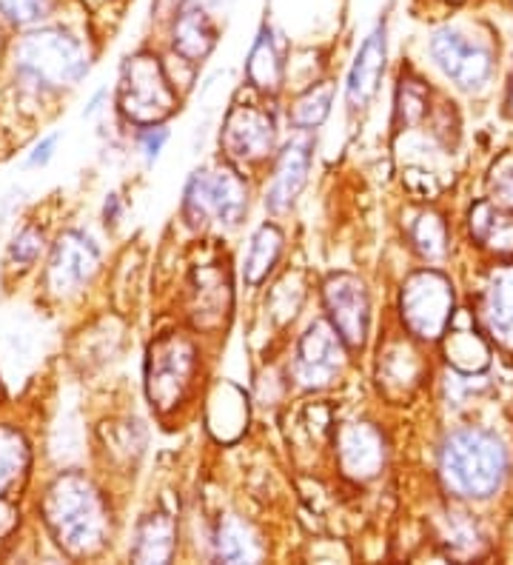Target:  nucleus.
<instances>
[{"label": "nucleus", "instance_id": "1", "mask_svg": "<svg viewBox=\"0 0 513 565\" xmlns=\"http://www.w3.org/2000/svg\"><path fill=\"white\" fill-rule=\"evenodd\" d=\"M43 518L57 545L72 557H89L106 543L109 511L89 477H57L43 500Z\"/></svg>", "mask_w": 513, "mask_h": 565}, {"label": "nucleus", "instance_id": "2", "mask_svg": "<svg viewBox=\"0 0 513 565\" xmlns=\"http://www.w3.org/2000/svg\"><path fill=\"white\" fill-rule=\"evenodd\" d=\"M507 475V451L496 435L482 428H457L439 448V477L457 497H491Z\"/></svg>", "mask_w": 513, "mask_h": 565}, {"label": "nucleus", "instance_id": "3", "mask_svg": "<svg viewBox=\"0 0 513 565\" xmlns=\"http://www.w3.org/2000/svg\"><path fill=\"white\" fill-rule=\"evenodd\" d=\"M86 72H89L86 49L63 29H38L14 46V75L34 89L75 86Z\"/></svg>", "mask_w": 513, "mask_h": 565}, {"label": "nucleus", "instance_id": "4", "mask_svg": "<svg viewBox=\"0 0 513 565\" xmlns=\"http://www.w3.org/2000/svg\"><path fill=\"white\" fill-rule=\"evenodd\" d=\"M183 221L192 228L214 226L237 228L248 214V183L243 174L217 166V169H197L189 178L183 192Z\"/></svg>", "mask_w": 513, "mask_h": 565}, {"label": "nucleus", "instance_id": "5", "mask_svg": "<svg viewBox=\"0 0 513 565\" xmlns=\"http://www.w3.org/2000/svg\"><path fill=\"white\" fill-rule=\"evenodd\" d=\"M200 354L192 338L185 334H165L151 343L146 360V394L151 408L169 414L189 401L197 386Z\"/></svg>", "mask_w": 513, "mask_h": 565}, {"label": "nucleus", "instance_id": "6", "mask_svg": "<svg viewBox=\"0 0 513 565\" xmlns=\"http://www.w3.org/2000/svg\"><path fill=\"white\" fill-rule=\"evenodd\" d=\"M180 97L171 86L169 72L151 52L126 57L117 86V106L137 126H154L180 109Z\"/></svg>", "mask_w": 513, "mask_h": 565}, {"label": "nucleus", "instance_id": "7", "mask_svg": "<svg viewBox=\"0 0 513 565\" xmlns=\"http://www.w3.org/2000/svg\"><path fill=\"white\" fill-rule=\"evenodd\" d=\"M399 315L410 338L434 343L445 338L453 320V289L451 280L434 269H423L403 282L399 295Z\"/></svg>", "mask_w": 513, "mask_h": 565}, {"label": "nucleus", "instance_id": "8", "mask_svg": "<svg viewBox=\"0 0 513 565\" xmlns=\"http://www.w3.org/2000/svg\"><path fill=\"white\" fill-rule=\"evenodd\" d=\"M428 52H431L439 72L451 83H457L459 89H482L491 81V46L485 41L473 38L462 26H457V23H445V26L434 29L431 41H428Z\"/></svg>", "mask_w": 513, "mask_h": 565}, {"label": "nucleus", "instance_id": "9", "mask_svg": "<svg viewBox=\"0 0 513 565\" xmlns=\"http://www.w3.org/2000/svg\"><path fill=\"white\" fill-rule=\"evenodd\" d=\"M345 349L349 345L336 334L334 326L314 320L297 343L295 363H291V377L297 380V386L311 392L334 386L345 365Z\"/></svg>", "mask_w": 513, "mask_h": 565}, {"label": "nucleus", "instance_id": "10", "mask_svg": "<svg viewBox=\"0 0 513 565\" xmlns=\"http://www.w3.org/2000/svg\"><path fill=\"white\" fill-rule=\"evenodd\" d=\"M322 303L329 311V323L345 340L349 349H363L371 331V297L365 282L356 275L340 271L322 286Z\"/></svg>", "mask_w": 513, "mask_h": 565}, {"label": "nucleus", "instance_id": "11", "mask_svg": "<svg viewBox=\"0 0 513 565\" xmlns=\"http://www.w3.org/2000/svg\"><path fill=\"white\" fill-rule=\"evenodd\" d=\"M220 143L237 163H263L277 149V120L260 104H234L220 131Z\"/></svg>", "mask_w": 513, "mask_h": 565}, {"label": "nucleus", "instance_id": "12", "mask_svg": "<svg viewBox=\"0 0 513 565\" xmlns=\"http://www.w3.org/2000/svg\"><path fill=\"white\" fill-rule=\"evenodd\" d=\"M385 66H388V21L380 18L356 49L349 81H345V104L354 115L371 106L383 83Z\"/></svg>", "mask_w": 513, "mask_h": 565}, {"label": "nucleus", "instance_id": "13", "mask_svg": "<svg viewBox=\"0 0 513 565\" xmlns=\"http://www.w3.org/2000/svg\"><path fill=\"white\" fill-rule=\"evenodd\" d=\"M311 154H314V140L308 138V131H300L295 140H288L282 146V152L277 154L274 163V174L268 180L266 192H263V206L280 217V214L291 212L300 192L306 189L308 169H311Z\"/></svg>", "mask_w": 513, "mask_h": 565}, {"label": "nucleus", "instance_id": "14", "mask_svg": "<svg viewBox=\"0 0 513 565\" xmlns=\"http://www.w3.org/2000/svg\"><path fill=\"white\" fill-rule=\"evenodd\" d=\"M100 266V252L95 241L83 232H63L55 243L52 260H49L46 280L55 295H68L89 282Z\"/></svg>", "mask_w": 513, "mask_h": 565}, {"label": "nucleus", "instance_id": "15", "mask_svg": "<svg viewBox=\"0 0 513 565\" xmlns=\"http://www.w3.org/2000/svg\"><path fill=\"white\" fill-rule=\"evenodd\" d=\"M217 41L220 29L214 12L194 0H185V7L169 21L171 52L183 63H203L214 52Z\"/></svg>", "mask_w": 513, "mask_h": 565}, {"label": "nucleus", "instance_id": "16", "mask_svg": "<svg viewBox=\"0 0 513 565\" xmlns=\"http://www.w3.org/2000/svg\"><path fill=\"white\" fill-rule=\"evenodd\" d=\"M342 475L351 480H374L385 466V440L371 423H349L336 437Z\"/></svg>", "mask_w": 513, "mask_h": 565}, {"label": "nucleus", "instance_id": "17", "mask_svg": "<svg viewBox=\"0 0 513 565\" xmlns=\"http://www.w3.org/2000/svg\"><path fill=\"white\" fill-rule=\"evenodd\" d=\"M288 41L271 21H263L246 57V77L254 89L274 95L286 81Z\"/></svg>", "mask_w": 513, "mask_h": 565}, {"label": "nucleus", "instance_id": "18", "mask_svg": "<svg viewBox=\"0 0 513 565\" xmlns=\"http://www.w3.org/2000/svg\"><path fill=\"white\" fill-rule=\"evenodd\" d=\"M479 320L493 340L513 352V266L488 275L479 295Z\"/></svg>", "mask_w": 513, "mask_h": 565}, {"label": "nucleus", "instance_id": "19", "mask_svg": "<svg viewBox=\"0 0 513 565\" xmlns=\"http://www.w3.org/2000/svg\"><path fill=\"white\" fill-rule=\"evenodd\" d=\"M174 552H178V525L169 514L154 511L137 525L129 552L135 563H169Z\"/></svg>", "mask_w": 513, "mask_h": 565}, {"label": "nucleus", "instance_id": "20", "mask_svg": "<svg viewBox=\"0 0 513 565\" xmlns=\"http://www.w3.org/2000/svg\"><path fill=\"white\" fill-rule=\"evenodd\" d=\"M448 340H445V358L457 372H482L488 365V343L479 338V331L471 329V318L468 315H453L451 326H448Z\"/></svg>", "mask_w": 513, "mask_h": 565}, {"label": "nucleus", "instance_id": "21", "mask_svg": "<svg viewBox=\"0 0 513 565\" xmlns=\"http://www.w3.org/2000/svg\"><path fill=\"white\" fill-rule=\"evenodd\" d=\"M419 372H423V363H419V358L405 340H391L380 352V374L376 377H380V386H385L388 394H394V388L399 394L410 392L417 386Z\"/></svg>", "mask_w": 513, "mask_h": 565}, {"label": "nucleus", "instance_id": "22", "mask_svg": "<svg viewBox=\"0 0 513 565\" xmlns=\"http://www.w3.org/2000/svg\"><path fill=\"white\" fill-rule=\"evenodd\" d=\"M214 554H217V559H223V563H254V559L263 557V545L246 520L228 514V518L220 520L217 525Z\"/></svg>", "mask_w": 513, "mask_h": 565}, {"label": "nucleus", "instance_id": "23", "mask_svg": "<svg viewBox=\"0 0 513 565\" xmlns=\"http://www.w3.org/2000/svg\"><path fill=\"white\" fill-rule=\"evenodd\" d=\"M282 255V232L274 223H266L252 235L246 255H243V277L248 286H260L274 271Z\"/></svg>", "mask_w": 513, "mask_h": 565}, {"label": "nucleus", "instance_id": "24", "mask_svg": "<svg viewBox=\"0 0 513 565\" xmlns=\"http://www.w3.org/2000/svg\"><path fill=\"white\" fill-rule=\"evenodd\" d=\"M471 232L482 246L493 252H513V214L491 203H477L471 212Z\"/></svg>", "mask_w": 513, "mask_h": 565}, {"label": "nucleus", "instance_id": "25", "mask_svg": "<svg viewBox=\"0 0 513 565\" xmlns=\"http://www.w3.org/2000/svg\"><path fill=\"white\" fill-rule=\"evenodd\" d=\"M194 315L200 318V326H209L214 320H223L228 309V300H232V291H228L226 275H220L217 269H200L194 275Z\"/></svg>", "mask_w": 513, "mask_h": 565}, {"label": "nucleus", "instance_id": "26", "mask_svg": "<svg viewBox=\"0 0 513 565\" xmlns=\"http://www.w3.org/2000/svg\"><path fill=\"white\" fill-rule=\"evenodd\" d=\"M410 246L423 260H442L448 252V226L437 212H419L408 228Z\"/></svg>", "mask_w": 513, "mask_h": 565}, {"label": "nucleus", "instance_id": "27", "mask_svg": "<svg viewBox=\"0 0 513 565\" xmlns=\"http://www.w3.org/2000/svg\"><path fill=\"white\" fill-rule=\"evenodd\" d=\"M29 469V446L12 426H0V497L18 486Z\"/></svg>", "mask_w": 513, "mask_h": 565}, {"label": "nucleus", "instance_id": "28", "mask_svg": "<svg viewBox=\"0 0 513 565\" xmlns=\"http://www.w3.org/2000/svg\"><path fill=\"white\" fill-rule=\"evenodd\" d=\"M239 408H246V397L239 388H234L232 383H223L217 386V392L212 394V401H209V428H212L214 435L223 426V435L220 440H234V437L243 431V423L239 417H232V412H239Z\"/></svg>", "mask_w": 513, "mask_h": 565}, {"label": "nucleus", "instance_id": "29", "mask_svg": "<svg viewBox=\"0 0 513 565\" xmlns=\"http://www.w3.org/2000/svg\"><path fill=\"white\" fill-rule=\"evenodd\" d=\"M331 104H334V86L320 83L297 100L295 109H291V124L297 131H314L317 126H322V120L329 118Z\"/></svg>", "mask_w": 513, "mask_h": 565}, {"label": "nucleus", "instance_id": "30", "mask_svg": "<svg viewBox=\"0 0 513 565\" xmlns=\"http://www.w3.org/2000/svg\"><path fill=\"white\" fill-rule=\"evenodd\" d=\"M55 0H0V14L18 26H34L49 18Z\"/></svg>", "mask_w": 513, "mask_h": 565}, {"label": "nucleus", "instance_id": "31", "mask_svg": "<svg viewBox=\"0 0 513 565\" xmlns=\"http://www.w3.org/2000/svg\"><path fill=\"white\" fill-rule=\"evenodd\" d=\"M43 252V232L34 226L21 228L18 235H14L12 246H9V263L18 266V269H29Z\"/></svg>", "mask_w": 513, "mask_h": 565}, {"label": "nucleus", "instance_id": "32", "mask_svg": "<svg viewBox=\"0 0 513 565\" xmlns=\"http://www.w3.org/2000/svg\"><path fill=\"white\" fill-rule=\"evenodd\" d=\"M491 183L496 198L513 206V154H507V158H502L500 163H496Z\"/></svg>", "mask_w": 513, "mask_h": 565}, {"label": "nucleus", "instance_id": "33", "mask_svg": "<svg viewBox=\"0 0 513 565\" xmlns=\"http://www.w3.org/2000/svg\"><path fill=\"white\" fill-rule=\"evenodd\" d=\"M169 143V129L165 126H149L140 135V152L146 154V163H154L163 152V146Z\"/></svg>", "mask_w": 513, "mask_h": 565}, {"label": "nucleus", "instance_id": "34", "mask_svg": "<svg viewBox=\"0 0 513 565\" xmlns=\"http://www.w3.org/2000/svg\"><path fill=\"white\" fill-rule=\"evenodd\" d=\"M183 7H185V0H151V18L169 26L171 18H174Z\"/></svg>", "mask_w": 513, "mask_h": 565}, {"label": "nucleus", "instance_id": "35", "mask_svg": "<svg viewBox=\"0 0 513 565\" xmlns=\"http://www.w3.org/2000/svg\"><path fill=\"white\" fill-rule=\"evenodd\" d=\"M55 146H57V135H49V138H43L41 143L34 146V152L29 154L26 163L29 166H46L49 160H52V154H55Z\"/></svg>", "mask_w": 513, "mask_h": 565}, {"label": "nucleus", "instance_id": "36", "mask_svg": "<svg viewBox=\"0 0 513 565\" xmlns=\"http://www.w3.org/2000/svg\"><path fill=\"white\" fill-rule=\"evenodd\" d=\"M14 518H18V511H14L12 505H9L7 500H3V497H0V537H3L7 531H12Z\"/></svg>", "mask_w": 513, "mask_h": 565}, {"label": "nucleus", "instance_id": "37", "mask_svg": "<svg viewBox=\"0 0 513 565\" xmlns=\"http://www.w3.org/2000/svg\"><path fill=\"white\" fill-rule=\"evenodd\" d=\"M117 214H120V203H117V194H111L106 201V209H103V217H106V223H117Z\"/></svg>", "mask_w": 513, "mask_h": 565}, {"label": "nucleus", "instance_id": "38", "mask_svg": "<svg viewBox=\"0 0 513 565\" xmlns=\"http://www.w3.org/2000/svg\"><path fill=\"white\" fill-rule=\"evenodd\" d=\"M194 3H200V7H205L209 12H217V9H223L228 3V0H194Z\"/></svg>", "mask_w": 513, "mask_h": 565}, {"label": "nucleus", "instance_id": "39", "mask_svg": "<svg viewBox=\"0 0 513 565\" xmlns=\"http://www.w3.org/2000/svg\"><path fill=\"white\" fill-rule=\"evenodd\" d=\"M439 3H448V7H462L468 0H439Z\"/></svg>", "mask_w": 513, "mask_h": 565}, {"label": "nucleus", "instance_id": "40", "mask_svg": "<svg viewBox=\"0 0 513 565\" xmlns=\"http://www.w3.org/2000/svg\"><path fill=\"white\" fill-rule=\"evenodd\" d=\"M507 106H511V115H513V77H511V89H507Z\"/></svg>", "mask_w": 513, "mask_h": 565}, {"label": "nucleus", "instance_id": "41", "mask_svg": "<svg viewBox=\"0 0 513 565\" xmlns=\"http://www.w3.org/2000/svg\"><path fill=\"white\" fill-rule=\"evenodd\" d=\"M511 3H513V0H511Z\"/></svg>", "mask_w": 513, "mask_h": 565}]
</instances>
